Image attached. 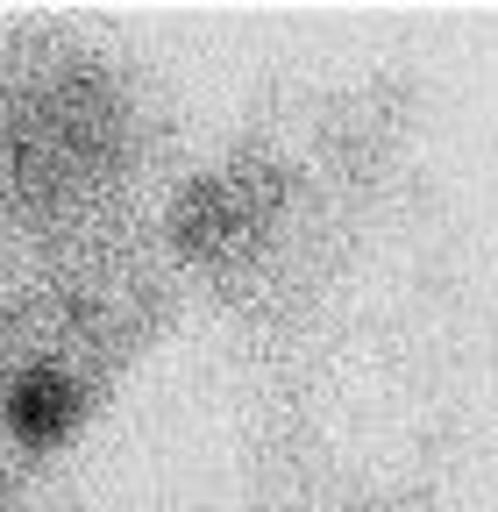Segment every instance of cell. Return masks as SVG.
Masks as SVG:
<instances>
[{"instance_id": "6da1fadb", "label": "cell", "mask_w": 498, "mask_h": 512, "mask_svg": "<svg viewBox=\"0 0 498 512\" xmlns=\"http://www.w3.org/2000/svg\"><path fill=\"white\" fill-rule=\"evenodd\" d=\"M292 200V171L264 150H242L200 178H185L164 207V249L185 271H207L214 285L257 278L278 249V221Z\"/></svg>"}, {"instance_id": "3957f363", "label": "cell", "mask_w": 498, "mask_h": 512, "mask_svg": "<svg viewBox=\"0 0 498 512\" xmlns=\"http://www.w3.org/2000/svg\"><path fill=\"white\" fill-rule=\"evenodd\" d=\"M370 512H442V505H434L427 491H399V498H378Z\"/></svg>"}, {"instance_id": "7a4b0ae2", "label": "cell", "mask_w": 498, "mask_h": 512, "mask_svg": "<svg viewBox=\"0 0 498 512\" xmlns=\"http://www.w3.org/2000/svg\"><path fill=\"white\" fill-rule=\"evenodd\" d=\"M100 392L107 384L72 370V363H22V370L0 377V434L22 456H50V448H65L93 420Z\"/></svg>"}, {"instance_id": "277c9868", "label": "cell", "mask_w": 498, "mask_h": 512, "mask_svg": "<svg viewBox=\"0 0 498 512\" xmlns=\"http://www.w3.org/2000/svg\"><path fill=\"white\" fill-rule=\"evenodd\" d=\"M0 477H8V434H0Z\"/></svg>"}]
</instances>
